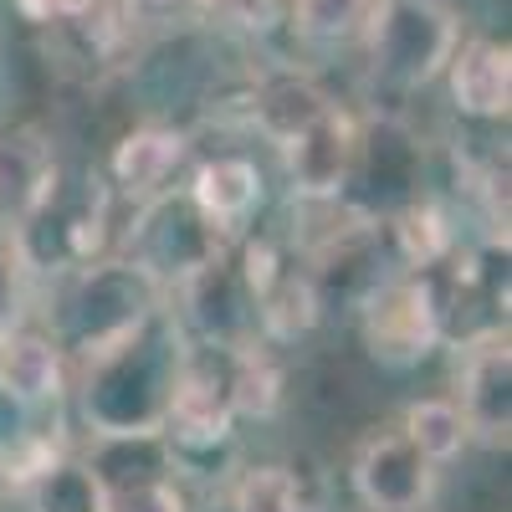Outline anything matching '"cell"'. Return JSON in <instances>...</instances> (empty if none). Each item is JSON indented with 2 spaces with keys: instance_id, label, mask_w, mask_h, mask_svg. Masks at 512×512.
I'll return each instance as SVG.
<instances>
[{
  "instance_id": "6da1fadb",
  "label": "cell",
  "mask_w": 512,
  "mask_h": 512,
  "mask_svg": "<svg viewBox=\"0 0 512 512\" xmlns=\"http://www.w3.org/2000/svg\"><path fill=\"white\" fill-rule=\"evenodd\" d=\"M185 344V323L159 303L134 328L77 359V410L88 436H159Z\"/></svg>"
},
{
  "instance_id": "7a4b0ae2",
  "label": "cell",
  "mask_w": 512,
  "mask_h": 512,
  "mask_svg": "<svg viewBox=\"0 0 512 512\" xmlns=\"http://www.w3.org/2000/svg\"><path fill=\"white\" fill-rule=\"evenodd\" d=\"M461 41V16L446 0H369L364 47L379 98H415L446 72Z\"/></svg>"
},
{
  "instance_id": "3957f363",
  "label": "cell",
  "mask_w": 512,
  "mask_h": 512,
  "mask_svg": "<svg viewBox=\"0 0 512 512\" xmlns=\"http://www.w3.org/2000/svg\"><path fill=\"white\" fill-rule=\"evenodd\" d=\"M159 303H164V292L134 262H123V256H93L82 267H67V282L47 308V333L77 364L93 349H103L108 338H118L123 328H134Z\"/></svg>"
},
{
  "instance_id": "277c9868",
  "label": "cell",
  "mask_w": 512,
  "mask_h": 512,
  "mask_svg": "<svg viewBox=\"0 0 512 512\" xmlns=\"http://www.w3.org/2000/svg\"><path fill=\"white\" fill-rule=\"evenodd\" d=\"M354 308L359 344L379 369H415L446 338V297L431 272H384Z\"/></svg>"
},
{
  "instance_id": "5b68a950",
  "label": "cell",
  "mask_w": 512,
  "mask_h": 512,
  "mask_svg": "<svg viewBox=\"0 0 512 512\" xmlns=\"http://www.w3.org/2000/svg\"><path fill=\"white\" fill-rule=\"evenodd\" d=\"M221 246H231V236H221L210 226L195 200L180 190H159L149 200L134 205V221L123 231V262H134L159 292H169L175 282H185L200 262H210Z\"/></svg>"
},
{
  "instance_id": "8992f818",
  "label": "cell",
  "mask_w": 512,
  "mask_h": 512,
  "mask_svg": "<svg viewBox=\"0 0 512 512\" xmlns=\"http://www.w3.org/2000/svg\"><path fill=\"white\" fill-rule=\"evenodd\" d=\"M82 466L93 477L98 512H190L164 436H93Z\"/></svg>"
},
{
  "instance_id": "52a82bcc",
  "label": "cell",
  "mask_w": 512,
  "mask_h": 512,
  "mask_svg": "<svg viewBox=\"0 0 512 512\" xmlns=\"http://www.w3.org/2000/svg\"><path fill=\"white\" fill-rule=\"evenodd\" d=\"M164 297H175V318L185 323L190 338H200V344H221V349L262 344V338H256V297L236 272L231 246H221L210 262H200Z\"/></svg>"
},
{
  "instance_id": "ba28073f",
  "label": "cell",
  "mask_w": 512,
  "mask_h": 512,
  "mask_svg": "<svg viewBox=\"0 0 512 512\" xmlns=\"http://www.w3.org/2000/svg\"><path fill=\"white\" fill-rule=\"evenodd\" d=\"M349 487L364 512H431L441 492V466L405 431H379L354 451Z\"/></svg>"
},
{
  "instance_id": "9c48e42d",
  "label": "cell",
  "mask_w": 512,
  "mask_h": 512,
  "mask_svg": "<svg viewBox=\"0 0 512 512\" xmlns=\"http://www.w3.org/2000/svg\"><path fill=\"white\" fill-rule=\"evenodd\" d=\"M456 405L472 425V441L507 446L512 436V338L507 323H482L456 354Z\"/></svg>"
},
{
  "instance_id": "30bf717a",
  "label": "cell",
  "mask_w": 512,
  "mask_h": 512,
  "mask_svg": "<svg viewBox=\"0 0 512 512\" xmlns=\"http://www.w3.org/2000/svg\"><path fill=\"white\" fill-rule=\"evenodd\" d=\"M359 139H364V123L338 103H328L303 134L287 139L277 154L287 169L292 200H338L344 195L354 159H359Z\"/></svg>"
},
{
  "instance_id": "8fae6325",
  "label": "cell",
  "mask_w": 512,
  "mask_h": 512,
  "mask_svg": "<svg viewBox=\"0 0 512 512\" xmlns=\"http://www.w3.org/2000/svg\"><path fill=\"white\" fill-rule=\"evenodd\" d=\"M420 139L400 118H374L364 123V139H359V159H354V175H349V190L364 185V195H349V205H359L364 216H390L395 205L425 195L420 190Z\"/></svg>"
},
{
  "instance_id": "7c38bea8",
  "label": "cell",
  "mask_w": 512,
  "mask_h": 512,
  "mask_svg": "<svg viewBox=\"0 0 512 512\" xmlns=\"http://www.w3.org/2000/svg\"><path fill=\"white\" fill-rule=\"evenodd\" d=\"M62 159L47 128L11 123L0 128V231H16L36 216V205L62 185Z\"/></svg>"
},
{
  "instance_id": "4fadbf2b",
  "label": "cell",
  "mask_w": 512,
  "mask_h": 512,
  "mask_svg": "<svg viewBox=\"0 0 512 512\" xmlns=\"http://www.w3.org/2000/svg\"><path fill=\"white\" fill-rule=\"evenodd\" d=\"M185 195L195 200V210H200V216L216 226L221 236L236 241V236L251 231L256 216H262L267 180H262V169H256L251 159H241V154H216V159L195 164Z\"/></svg>"
},
{
  "instance_id": "5bb4252c",
  "label": "cell",
  "mask_w": 512,
  "mask_h": 512,
  "mask_svg": "<svg viewBox=\"0 0 512 512\" xmlns=\"http://www.w3.org/2000/svg\"><path fill=\"white\" fill-rule=\"evenodd\" d=\"M185 154H190V139L180 134V128H169V123L128 128L108 154V180H113L108 190L123 195L128 205H139V200L169 190V180H175V169L185 164Z\"/></svg>"
},
{
  "instance_id": "9a60e30c",
  "label": "cell",
  "mask_w": 512,
  "mask_h": 512,
  "mask_svg": "<svg viewBox=\"0 0 512 512\" xmlns=\"http://www.w3.org/2000/svg\"><path fill=\"white\" fill-rule=\"evenodd\" d=\"M446 77H451V103H456L461 118H477V123L507 118V108H512V52H507V41H492V36L456 41Z\"/></svg>"
},
{
  "instance_id": "2e32d148",
  "label": "cell",
  "mask_w": 512,
  "mask_h": 512,
  "mask_svg": "<svg viewBox=\"0 0 512 512\" xmlns=\"http://www.w3.org/2000/svg\"><path fill=\"white\" fill-rule=\"evenodd\" d=\"M67 354L57 349V338L47 328H36L31 318L0 333V384L26 400V405H62L67 395Z\"/></svg>"
},
{
  "instance_id": "e0dca14e",
  "label": "cell",
  "mask_w": 512,
  "mask_h": 512,
  "mask_svg": "<svg viewBox=\"0 0 512 512\" xmlns=\"http://www.w3.org/2000/svg\"><path fill=\"white\" fill-rule=\"evenodd\" d=\"M41 410L47 405H26L0 384V482H6L11 497L67 456L62 431L41 420Z\"/></svg>"
},
{
  "instance_id": "ac0fdd59",
  "label": "cell",
  "mask_w": 512,
  "mask_h": 512,
  "mask_svg": "<svg viewBox=\"0 0 512 512\" xmlns=\"http://www.w3.org/2000/svg\"><path fill=\"white\" fill-rule=\"evenodd\" d=\"M333 98L318 88V82L308 72H297V67H272L251 82V93H246V118L251 128L262 134L272 149H282L287 139H297L303 128L328 108Z\"/></svg>"
},
{
  "instance_id": "d6986e66",
  "label": "cell",
  "mask_w": 512,
  "mask_h": 512,
  "mask_svg": "<svg viewBox=\"0 0 512 512\" xmlns=\"http://www.w3.org/2000/svg\"><path fill=\"white\" fill-rule=\"evenodd\" d=\"M323 318V292L308 272V262H282V272L267 282V292L256 297V338L262 344H297L308 338Z\"/></svg>"
},
{
  "instance_id": "ffe728a7",
  "label": "cell",
  "mask_w": 512,
  "mask_h": 512,
  "mask_svg": "<svg viewBox=\"0 0 512 512\" xmlns=\"http://www.w3.org/2000/svg\"><path fill=\"white\" fill-rule=\"evenodd\" d=\"M379 226H384V241H390L395 262L405 272H431V267H441L446 256L456 251L451 216H446V205L431 200V195H415V200L395 205Z\"/></svg>"
},
{
  "instance_id": "44dd1931",
  "label": "cell",
  "mask_w": 512,
  "mask_h": 512,
  "mask_svg": "<svg viewBox=\"0 0 512 512\" xmlns=\"http://www.w3.org/2000/svg\"><path fill=\"white\" fill-rule=\"evenodd\" d=\"M226 384L236 420H272L282 410V364L272 359V344H241L226 349Z\"/></svg>"
},
{
  "instance_id": "7402d4cb",
  "label": "cell",
  "mask_w": 512,
  "mask_h": 512,
  "mask_svg": "<svg viewBox=\"0 0 512 512\" xmlns=\"http://www.w3.org/2000/svg\"><path fill=\"white\" fill-rule=\"evenodd\" d=\"M226 507L231 512H318V497L297 466L262 461V466H246L226 487Z\"/></svg>"
},
{
  "instance_id": "603a6c76",
  "label": "cell",
  "mask_w": 512,
  "mask_h": 512,
  "mask_svg": "<svg viewBox=\"0 0 512 512\" xmlns=\"http://www.w3.org/2000/svg\"><path fill=\"white\" fill-rule=\"evenodd\" d=\"M400 431H405L425 456H431L436 466L456 461L466 446H472V425H466L461 405H456V400H446V395L415 400V405L405 410V425H400Z\"/></svg>"
},
{
  "instance_id": "cb8c5ba5",
  "label": "cell",
  "mask_w": 512,
  "mask_h": 512,
  "mask_svg": "<svg viewBox=\"0 0 512 512\" xmlns=\"http://www.w3.org/2000/svg\"><path fill=\"white\" fill-rule=\"evenodd\" d=\"M16 497H26L36 512H98V492H93V477L88 466L62 456L52 472H41L36 482H26Z\"/></svg>"
},
{
  "instance_id": "d4e9b609",
  "label": "cell",
  "mask_w": 512,
  "mask_h": 512,
  "mask_svg": "<svg viewBox=\"0 0 512 512\" xmlns=\"http://www.w3.org/2000/svg\"><path fill=\"white\" fill-rule=\"evenodd\" d=\"M31 303H36V272L26 262L21 241L11 231H0V333L26 323Z\"/></svg>"
},
{
  "instance_id": "484cf974",
  "label": "cell",
  "mask_w": 512,
  "mask_h": 512,
  "mask_svg": "<svg viewBox=\"0 0 512 512\" xmlns=\"http://www.w3.org/2000/svg\"><path fill=\"white\" fill-rule=\"evenodd\" d=\"M364 16H369V0H292V21H297V31L323 36V41L359 31Z\"/></svg>"
},
{
  "instance_id": "4316f807",
  "label": "cell",
  "mask_w": 512,
  "mask_h": 512,
  "mask_svg": "<svg viewBox=\"0 0 512 512\" xmlns=\"http://www.w3.org/2000/svg\"><path fill=\"white\" fill-rule=\"evenodd\" d=\"M118 11L139 26H180L205 21V0H118Z\"/></svg>"
},
{
  "instance_id": "83f0119b",
  "label": "cell",
  "mask_w": 512,
  "mask_h": 512,
  "mask_svg": "<svg viewBox=\"0 0 512 512\" xmlns=\"http://www.w3.org/2000/svg\"><path fill=\"white\" fill-rule=\"evenodd\" d=\"M98 6L103 0H16L21 21H31V26H67V21L93 16Z\"/></svg>"
},
{
  "instance_id": "f1b7e54d",
  "label": "cell",
  "mask_w": 512,
  "mask_h": 512,
  "mask_svg": "<svg viewBox=\"0 0 512 512\" xmlns=\"http://www.w3.org/2000/svg\"><path fill=\"white\" fill-rule=\"evenodd\" d=\"M6 502H11V492H6V482H0V512H6Z\"/></svg>"
}]
</instances>
